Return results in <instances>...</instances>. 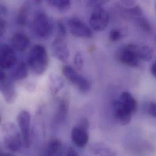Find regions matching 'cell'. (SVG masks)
I'll return each mask as SVG.
<instances>
[{
  "label": "cell",
  "mask_w": 156,
  "mask_h": 156,
  "mask_svg": "<svg viewBox=\"0 0 156 156\" xmlns=\"http://www.w3.org/2000/svg\"><path fill=\"white\" fill-rule=\"evenodd\" d=\"M137 22L140 27L146 32H150L151 30V27L150 22L145 18L143 17H140L137 18Z\"/></svg>",
  "instance_id": "23"
},
{
  "label": "cell",
  "mask_w": 156,
  "mask_h": 156,
  "mask_svg": "<svg viewBox=\"0 0 156 156\" xmlns=\"http://www.w3.org/2000/svg\"><path fill=\"white\" fill-rule=\"evenodd\" d=\"M28 75V66L24 62H22L13 71L12 74V78L14 80L19 81L27 78Z\"/></svg>",
  "instance_id": "20"
},
{
  "label": "cell",
  "mask_w": 156,
  "mask_h": 156,
  "mask_svg": "<svg viewBox=\"0 0 156 156\" xmlns=\"http://www.w3.org/2000/svg\"><path fill=\"white\" fill-rule=\"evenodd\" d=\"M117 58L120 63L129 67L138 66L140 60L133 49L131 44L120 49L117 52Z\"/></svg>",
  "instance_id": "10"
},
{
  "label": "cell",
  "mask_w": 156,
  "mask_h": 156,
  "mask_svg": "<svg viewBox=\"0 0 156 156\" xmlns=\"http://www.w3.org/2000/svg\"><path fill=\"white\" fill-rule=\"evenodd\" d=\"M29 13V4L24 3L19 9L16 16V23L20 26H25L27 24Z\"/></svg>",
  "instance_id": "21"
},
{
  "label": "cell",
  "mask_w": 156,
  "mask_h": 156,
  "mask_svg": "<svg viewBox=\"0 0 156 156\" xmlns=\"http://www.w3.org/2000/svg\"><path fill=\"white\" fill-rule=\"evenodd\" d=\"M131 46L140 60L148 62L152 58L153 51L148 46L139 44H131Z\"/></svg>",
  "instance_id": "18"
},
{
  "label": "cell",
  "mask_w": 156,
  "mask_h": 156,
  "mask_svg": "<svg viewBox=\"0 0 156 156\" xmlns=\"http://www.w3.org/2000/svg\"><path fill=\"white\" fill-rule=\"evenodd\" d=\"M91 151L95 156H116L115 152L112 149L101 144L91 147Z\"/></svg>",
  "instance_id": "19"
},
{
  "label": "cell",
  "mask_w": 156,
  "mask_h": 156,
  "mask_svg": "<svg viewBox=\"0 0 156 156\" xmlns=\"http://www.w3.org/2000/svg\"></svg>",
  "instance_id": "32"
},
{
  "label": "cell",
  "mask_w": 156,
  "mask_h": 156,
  "mask_svg": "<svg viewBox=\"0 0 156 156\" xmlns=\"http://www.w3.org/2000/svg\"><path fill=\"white\" fill-rule=\"evenodd\" d=\"M51 49L54 56L63 63H66L69 58V50L66 43L61 38H56L52 43Z\"/></svg>",
  "instance_id": "13"
},
{
  "label": "cell",
  "mask_w": 156,
  "mask_h": 156,
  "mask_svg": "<svg viewBox=\"0 0 156 156\" xmlns=\"http://www.w3.org/2000/svg\"><path fill=\"white\" fill-rule=\"evenodd\" d=\"M62 72L65 77L77 86L80 91L87 92L90 90L91 84L89 80L79 74L72 66L68 65L65 66L63 68Z\"/></svg>",
  "instance_id": "6"
},
{
  "label": "cell",
  "mask_w": 156,
  "mask_h": 156,
  "mask_svg": "<svg viewBox=\"0 0 156 156\" xmlns=\"http://www.w3.org/2000/svg\"><path fill=\"white\" fill-rule=\"evenodd\" d=\"M30 115L26 110L20 112L17 116V123L20 129V133L25 147L28 148L30 145Z\"/></svg>",
  "instance_id": "7"
},
{
  "label": "cell",
  "mask_w": 156,
  "mask_h": 156,
  "mask_svg": "<svg viewBox=\"0 0 156 156\" xmlns=\"http://www.w3.org/2000/svg\"><path fill=\"white\" fill-rule=\"evenodd\" d=\"M107 1H89L87 2V5L89 6L94 7L95 9L101 7V6L105 3H106Z\"/></svg>",
  "instance_id": "26"
},
{
  "label": "cell",
  "mask_w": 156,
  "mask_h": 156,
  "mask_svg": "<svg viewBox=\"0 0 156 156\" xmlns=\"http://www.w3.org/2000/svg\"><path fill=\"white\" fill-rule=\"evenodd\" d=\"M57 26H58V32L60 34V35L62 37L66 36V35L67 34V31H66V27H65V24L63 23V22L58 21L57 23Z\"/></svg>",
  "instance_id": "28"
},
{
  "label": "cell",
  "mask_w": 156,
  "mask_h": 156,
  "mask_svg": "<svg viewBox=\"0 0 156 156\" xmlns=\"http://www.w3.org/2000/svg\"><path fill=\"white\" fill-rule=\"evenodd\" d=\"M10 43L14 49L20 52H23L29 47L30 40L26 34L18 32L12 37Z\"/></svg>",
  "instance_id": "14"
},
{
  "label": "cell",
  "mask_w": 156,
  "mask_h": 156,
  "mask_svg": "<svg viewBox=\"0 0 156 156\" xmlns=\"http://www.w3.org/2000/svg\"><path fill=\"white\" fill-rule=\"evenodd\" d=\"M63 154L62 142L57 139H51L46 146L44 156H63Z\"/></svg>",
  "instance_id": "15"
},
{
  "label": "cell",
  "mask_w": 156,
  "mask_h": 156,
  "mask_svg": "<svg viewBox=\"0 0 156 156\" xmlns=\"http://www.w3.org/2000/svg\"><path fill=\"white\" fill-rule=\"evenodd\" d=\"M109 17L108 13L103 8L95 9L92 13L89 23L93 29L96 31L104 30L108 26Z\"/></svg>",
  "instance_id": "8"
},
{
  "label": "cell",
  "mask_w": 156,
  "mask_h": 156,
  "mask_svg": "<svg viewBox=\"0 0 156 156\" xmlns=\"http://www.w3.org/2000/svg\"><path fill=\"white\" fill-rule=\"evenodd\" d=\"M123 37L122 32L117 29H112L109 33V38L112 41H117L120 40Z\"/></svg>",
  "instance_id": "24"
},
{
  "label": "cell",
  "mask_w": 156,
  "mask_h": 156,
  "mask_svg": "<svg viewBox=\"0 0 156 156\" xmlns=\"http://www.w3.org/2000/svg\"><path fill=\"white\" fill-rule=\"evenodd\" d=\"M4 144L10 151L16 152L23 145L21 135L12 123H7L3 126Z\"/></svg>",
  "instance_id": "4"
},
{
  "label": "cell",
  "mask_w": 156,
  "mask_h": 156,
  "mask_svg": "<svg viewBox=\"0 0 156 156\" xmlns=\"http://www.w3.org/2000/svg\"><path fill=\"white\" fill-rule=\"evenodd\" d=\"M68 109L69 105L68 100L65 98L61 100L58 103L54 119V122L56 124L60 125L65 122L68 113Z\"/></svg>",
  "instance_id": "17"
},
{
  "label": "cell",
  "mask_w": 156,
  "mask_h": 156,
  "mask_svg": "<svg viewBox=\"0 0 156 156\" xmlns=\"http://www.w3.org/2000/svg\"><path fill=\"white\" fill-rule=\"evenodd\" d=\"M148 113L151 116L156 119V103L151 102L148 106Z\"/></svg>",
  "instance_id": "29"
},
{
  "label": "cell",
  "mask_w": 156,
  "mask_h": 156,
  "mask_svg": "<svg viewBox=\"0 0 156 156\" xmlns=\"http://www.w3.org/2000/svg\"><path fill=\"white\" fill-rule=\"evenodd\" d=\"M0 90L5 100L8 103H12L16 99V92L12 79L1 70L0 73Z\"/></svg>",
  "instance_id": "9"
},
{
  "label": "cell",
  "mask_w": 156,
  "mask_h": 156,
  "mask_svg": "<svg viewBox=\"0 0 156 156\" xmlns=\"http://www.w3.org/2000/svg\"><path fill=\"white\" fill-rule=\"evenodd\" d=\"M74 62L76 67L78 69L80 70L83 68V65H84V61H83L82 55L80 52H77L76 54L75 55L74 59Z\"/></svg>",
  "instance_id": "25"
},
{
  "label": "cell",
  "mask_w": 156,
  "mask_h": 156,
  "mask_svg": "<svg viewBox=\"0 0 156 156\" xmlns=\"http://www.w3.org/2000/svg\"><path fill=\"white\" fill-rule=\"evenodd\" d=\"M137 109V100L128 92H123L119 98L113 103L114 118L117 122L121 125H128Z\"/></svg>",
  "instance_id": "1"
},
{
  "label": "cell",
  "mask_w": 156,
  "mask_h": 156,
  "mask_svg": "<svg viewBox=\"0 0 156 156\" xmlns=\"http://www.w3.org/2000/svg\"><path fill=\"white\" fill-rule=\"evenodd\" d=\"M32 27L34 33L39 38H48L53 31V24L49 16L43 12H38L34 18Z\"/></svg>",
  "instance_id": "3"
},
{
  "label": "cell",
  "mask_w": 156,
  "mask_h": 156,
  "mask_svg": "<svg viewBox=\"0 0 156 156\" xmlns=\"http://www.w3.org/2000/svg\"><path fill=\"white\" fill-rule=\"evenodd\" d=\"M5 27V21L2 18H1V21H0V35H1V36H2L4 33Z\"/></svg>",
  "instance_id": "30"
},
{
  "label": "cell",
  "mask_w": 156,
  "mask_h": 156,
  "mask_svg": "<svg viewBox=\"0 0 156 156\" xmlns=\"http://www.w3.org/2000/svg\"><path fill=\"white\" fill-rule=\"evenodd\" d=\"M68 25L70 32L74 37L89 38L92 36L91 29L77 17H73L69 19Z\"/></svg>",
  "instance_id": "11"
},
{
  "label": "cell",
  "mask_w": 156,
  "mask_h": 156,
  "mask_svg": "<svg viewBox=\"0 0 156 156\" xmlns=\"http://www.w3.org/2000/svg\"><path fill=\"white\" fill-rule=\"evenodd\" d=\"M48 84L52 95L57 94L63 87V78L56 73H51L48 77Z\"/></svg>",
  "instance_id": "16"
},
{
  "label": "cell",
  "mask_w": 156,
  "mask_h": 156,
  "mask_svg": "<svg viewBox=\"0 0 156 156\" xmlns=\"http://www.w3.org/2000/svg\"><path fill=\"white\" fill-rule=\"evenodd\" d=\"M0 50V64L2 69H9L16 63L17 57L13 49L7 44H2Z\"/></svg>",
  "instance_id": "12"
},
{
  "label": "cell",
  "mask_w": 156,
  "mask_h": 156,
  "mask_svg": "<svg viewBox=\"0 0 156 156\" xmlns=\"http://www.w3.org/2000/svg\"><path fill=\"white\" fill-rule=\"evenodd\" d=\"M48 2L52 6L62 11L68 10L71 5V1L68 0H50Z\"/></svg>",
  "instance_id": "22"
},
{
  "label": "cell",
  "mask_w": 156,
  "mask_h": 156,
  "mask_svg": "<svg viewBox=\"0 0 156 156\" xmlns=\"http://www.w3.org/2000/svg\"><path fill=\"white\" fill-rule=\"evenodd\" d=\"M89 122L84 118L75 126L71 131L73 142L79 148L84 147L89 141Z\"/></svg>",
  "instance_id": "5"
},
{
  "label": "cell",
  "mask_w": 156,
  "mask_h": 156,
  "mask_svg": "<svg viewBox=\"0 0 156 156\" xmlns=\"http://www.w3.org/2000/svg\"><path fill=\"white\" fill-rule=\"evenodd\" d=\"M151 73L156 78V62L151 67Z\"/></svg>",
  "instance_id": "31"
},
{
  "label": "cell",
  "mask_w": 156,
  "mask_h": 156,
  "mask_svg": "<svg viewBox=\"0 0 156 156\" xmlns=\"http://www.w3.org/2000/svg\"><path fill=\"white\" fill-rule=\"evenodd\" d=\"M28 67L37 76L44 74L49 66V57L45 48L41 44L34 46L28 55Z\"/></svg>",
  "instance_id": "2"
},
{
  "label": "cell",
  "mask_w": 156,
  "mask_h": 156,
  "mask_svg": "<svg viewBox=\"0 0 156 156\" xmlns=\"http://www.w3.org/2000/svg\"><path fill=\"white\" fill-rule=\"evenodd\" d=\"M63 156H79V154L74 148L69 147L63 154Z\"/></svg>",
  "instance_id": "27"
}]
</instances>
